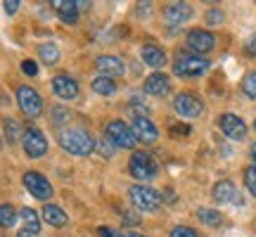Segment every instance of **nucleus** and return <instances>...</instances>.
<instances>
[{
	"label": "nucleus",
	"mask_w": 256,
	"mask_h": 237,
	"mask_svg": "<svg viewBox=\"0 0 256 237\" xmlns=\"http://www.w3.org/2000/svg\"><path fill=\"white\" fill-rule=\"evenodd\" d=\"M60 145L74 156H88L95 150V140L83 128H64L60 133Z\"/></svg>",
	"instance_id": "1"
},
{
	"label": "nucleus",
	"mask_w": 256,
	"mask_h": 237,
	"mask_svg": "<svg viewBox=\"0 0 256 237\" xmlns=\"http://www.w3.org/2000/svg\"><path fill=\"white\" fill-rule=\"evenodd\" d=\"M209 69V60H204L202 55H178V60L174 62V72L180 78H197Z\"/></svg>",
	"instance_id": "2"
},
{
	"label": "nucleus",
	"mask_w": 256,
	"mask_h": 237,
	"mask_svg": "<svg viewBox=\"0 0 256 237\" xmlns=\"http://www.w3.org/2000/svg\"><path fill=\"white\" fill-rule=\"evenodd\" d=\"M128 194H130V202L140 211H156L162 204V194L152 188H147V185H133L128 190Z\"/></svg>",
	"instance_id": "3"
},
{
	"label": "nucleus",
	"mask_w": 256,
	"mask_h": 237,
	"mask_svg": "<svg viewBox=\"0 0 256 237\" xmlns=\"http://www.w3.org/2000/svg\"><path fill=\"white\" fill-rule=\"evenodd\" d=\"M107 140L114 147H124V150H133L136 147V136H133V128H128L124 121H112L107 124Z\"/></svg>",
	"instance_id": "4"
},
{
	"label": "nucleus",
	"mask_w": 256,
	"mask_h": 237,
	"mask_svg": "<svg viewBox=\"0 0 256 237\" xmlns=\"http://www.w3.org/2000/svg\"><path fill=\"white\" fill-rule=\"evenodd\" d=\"M130 176L138 180H152L156 176V162L147 152H136L130 156Z\"/></svg>",
	"instance_id": "5"
},
{
	"label": "nucleus",
	"mask_w": 256,
	"mask_h": 237,
	"mask_svg": "<svg viewBox=\"0 0 256 237\" xmlns=\"http://www.w3.org/2000/svg\"><path fill=\"white\" fill-rule=\"evenodd\" d=\"M17 102L22 112L26 114V116L36 118L40 112H43V100H40V95H38L34 88H28V86H22L17 90Z\"/></svg>",
	"instance_id": "6"
},
{
	"label": "nucleus",
	"mask_w": 256,
	"mask_h": 237,
	"mask_svg": "<svg viewBox=\"0 0 256 237\" xmlns=\"http://www.w3.org/2000/svg\"><path fill=\"white\" fill-rule=\"evenodd\" d=\"M24 188H26L36 200H50V197H52V185L48 182L46 176L36 174V171H26V174H24Z\"/></svg>",
	"instance_id": "7"
},
{
	"label": "nucleus",
	"mask_w": 256,
	"mask_h": 237,
	"mask_svg": "<svg viewBox=\"0 0 256 237\" xmlns=\"http://www.w3.org/2000/svg\"><path fill=\"white\" fill-rule=\"evenodd\" d=\"M214 46H216V38H214V34H209V31H204V28H194V31H190L188 34V48L192 50V55H206V52H211L214 50Z\"/></svg>",
	"instance_id": "8"
},
{
	"label": "nucleus",
	"mask_w": 256,
	"mask_h": 237,
	"mask_svg": "<svg viewBox=\"0 0 256 237\" xmlns=\"http://www.w3.org/2000/svg\"><path fill=\"white\" fill-rule=\"evenodd\" d=\"M22 142H24V152L31 159H40L48 152V140L38 128H28L26 133H24V138H22Z\"/></svg>",
	"instance_id": "9"
},
{
	"label": "nucleus",
	"mask_w": 256,
	"mask_h": 237,
	"mask_svg": "<svg viewBox=\"0 0 256 237\" xmlns=\"http://www.w3.org/2000/svg\"><path fill=\"white\" fill-rule=\"evenodd\" d=\"M174 107H176V112H178V114H180L183 118L200 116L202 110H204L202 100L197 98V95H192V92H180V95H178V98L174 100Z\"/></svg>",
	"instance_id": "10"
},
{
	"label": "nucleus",
	"mask_w": 256,
	"mask_h": 237,
	"mask_svg": "<svg viewBox=\"0 0 256 237\" xmlns=\"http://www.w3.org/2000/svg\"><path fill=\"white\" fill-rule=\"evenodd\" d=\"M218 126L230 140H244V136H247V124L238 114H223L218 118Z\"/></svg>",
	"instance_id": "11"
},
{
	"label": "nucleus",
	"mask_w": 256,
	"mask_h": 237,
	"mask_svg": "<svg viewBox=\"0 0 256 237\" xmlns=\"http://www.w3.org/2000/svg\"><path fill=\"white\" fill-rule=\"evenodd\" d=\"M133 136H136V140H140V142L152 145L156 138H159V130H156V126L147 116H136L133 118Z\"/></svg>",
	"instance_id": "12"
},
{
	"label": "nucleus",
	"mask_w": 256,
	"mask_h": 237,
	"mask_svg": "<svg viewBox=\"0 0 256 237\" xmlns=\"http://www.w3.org/2000/svg\"><path fill=\"white\" fill-rule=\"evenodd\" d=\"M95 66H98V72L100 76H107V78H114V76H121L124 74V62H121V57L116 55H100L95 60Z\"/></svg>",
	"instance_id": "13"
},
{
	"label": "nucleus",
	"mask_w": 256,
	"mask_h": 237,
	"mask_svg": "<svg viewBox=\"0 0 256 237\" xmlns=\"http://www.w3.org/2000/svg\"><path fill=\"white\" fill-rule=\"evenodd\" d=\"M52 90L57 92V98H62V100H76L78 98V83L74 81L72 76H55L52 78Z\"/></svg>",
	"instance_id": "14"
},
{
	"label": "nucleus",
	"mask_w": 256,
	"mask_h": 237,
	"mask_svg": "<svg viewBox=\"0 0 256 237\" xmlns=\"http://www.w3.org/2000/svg\"><path fill=\"white\" fill-rule=\"evenodd\" d=\"M164 17L168 24H185V22L192 17V8L188 2H171V5L164 10Z\"/></svg>",
	"instance_id": "15"
},
{
	"label": "nucleus",
	"mask_w": 256,
	"mask_h": 237,
	"mask_svg": "<svg viewBox=\"0 0 256 237\" xmlns=\"http://www.w3.org/2000/svg\"><path fill=\"white\" fill-rule=\"evenodd\" d=\"M214 200L220 202V204H230V202L240 204L238 190H235V185H232L230 180H220V182L214 185Z\"/></svg>",
	"instance_id": "16"
},
{
	"label": "nucleus",
	"mask_w": 256,
	"mask_h": 237,
	"mask_svg": "<svg viewBox=\"0 0 256 237\" xmlns=\"http://www.w3.org/2000/svg\"><path fill=\"white\" fill-rule=\"evenodd\" d=\"M145 90L150 92V95L162 98V95H166V92L171 90V83H168V78H166L164 74H152V76H147Z\"/></svg>",
	"instance_id": "17"
},
{
	"label": "nucleus",
	"mask_w": 256,
	"mask_h": 237,
	"mask_svg": "<svg viewBox=\"0 0 256 237\" xmlns=\"http://www.w3.org/2000/svg\"><path fill=\"white\" fill-rule=\"evenodd\" d=\"M52 8L57 10V14L64 24H74L78 19V8L74 0H52Z\"/></svg>",
	"instance_id": "18"
},
{
	"label": "nucleus",
	"mask_w": 256,
	"mask_h": 237,
	"mask_svg": "<svg viewBox=\"0 0 256 237\" xmlns=\"http://www.w3.org/2000/svg\"><path fill=\"white\" fill-rule=\"evenodd\" d=\"M140 55H142V62L150 64V66H154V69H159V66L166 64V52L156 46H145L140 50Z\"/></svg>",
	"instance_id": "19"
},
{
	"label": "nucleus",
	"mask_w": 256,
	"mask_h": 237,
	"mask_svg": "<svg viewBox=\"0 0 256 237\" xmlns=\"http://www.w3.org/2000/svg\"><path fill=\"white\" fill-rule=\"evenodd\" d=\"M43 220H46L48 226H52V228H62V226H66V214H64L60 206H55V204H46L43 206Z\"/></svg>",
	"instance_id": "20"
},
{
	"label": "nucleus",
	"mask_w": 256,
	"mask_h": 237,
	"mask_svg": "<svg viewBox=\"0 0 256 237\" xmlns=\"http://www.w3.org/2000/svg\"><path fill=\"white\" fill-rule=\"evenodd\" d=\"M19 216H22V220H24V226H26V228L24 230H28V232H34V235H38V232H40V218H38V214L34 209H22V214H19Z\"/></svg>",
	"instance_id": "21"
},
{
	"label": "nucleus",
	"mask_w": 256,
	"mask_h": 237,
	"mask_svg": "<svg viewBox=\"0 0 256 237\" xmlns=\"http://www.w3.org/2000/svg\"><path fill=\"white\" fill-rule=\"evenodd\" d=\"M38 52H40V60L46 64H57V60H60V48L55 46V43H40V48H38Z\"/></svg>",
	"instance_id": "22"
},
{
	"label": "nucleus",
	"mask_w": 256,
	"mask_h": 237,
	"mask_svg": "<svg viewBox=\"0 0 256 237\" xmlns=\"http://www.w3.org/2000/svg\"><path fill=\"white\" fill-rule=\"evenodd\" d=\"M92 90L98 92V95H114L116 92V83L107 78V76H98L95 81H92Z\"/></svg>",
	"instance_id": "23"
},
{
	"label": "nucleus",
	"mask_w": 256,
	"mask_h": 237,
	"mask_svg": "<svg viewBox=\"0 0 256 237\" xmlns=\"http://www.w3.org/2000/svg\"><path fill=\"white\" fill-rule=\"evenodd\" d=\"M197 218L204 223V226H211V228H218L223 223V216H220L216 209H200L197 211Z\"/></svg>",
	"instance_id": "24"
},
{
	"label": "nucleus",
	"mask_w": 256,
	"mask_h": 237,
	"mask_svg": "<svg viewBox=\"0 0 256 237\" xmlns=\"http://www.w3.org/2000/svg\"><path fill=\"white\" fill-rule=\"evenodd\" d=\"M2 124H5V140H8L10 145H14L19 138H24L22 133H19V124H17V118H12V116H5L2 118Z\"/></svg>",
	"instance_id": "25"
},
{
	"label": "nucleus",
	"mask_w": 256,
	"mask_h": 237,
	"mask_svg": "<svg viewBox=\"0 0 256 237\" xmlns=\"http://www.w3.org/2000/svg\"><path fill=\"white\" fill-rule=\"evenodd\" d=\"M17 223V211L10 204H0V228H12Z\"/></svg>",
	"instance_id": "26"
},
{
	"label": "nucleus",
	"mask_w": 256,
	"mask_h": 237,
	"mask_svg": "<svg viewBox=\"0 0 256 237\" xmlns=\"http://www.w3.org/2000/svg\"><path fill=\"white\" fill-rule=\"evenodd\" d=\"M242 90L247 98H256V72H249L242 81Z\"/></svg>",
	"instance_id": "27"
},
{
	"label": "nucleus",
	"mask_w": 256,
	"mask_h": 237,
	"mask_svg": "<svg viewBox=\"0 0 256 237\" xmlns=\"http://www.w3.org/2000/svg\"><path fill=\"white\" fill-rule=\"evenodd\" d=\"M244 185H247V190L256 197V166L244 168Z\"/></svg>",
	"instance_id": "28"
},
{
	"label": "nucleus",
	"mask_w": 256,
	"mask_h": 237,
	"mask_svg": "<svg viewBox=\"0 0 256 237\" xmlns=\"http://www.w3.org/2000/svg\"><path fill=\"white\" fill-rule=\"evenodd\" d=\"M171 237H197V232L192 228H188V226H176L171 230Z\"/></svg>",
	"instance_id": "29"
},
{
	"label": "nucleus",
	"mask_w": 256,
	"mask_h": 237,
	"mask_svg": "<svg viewBox=\"0 0 256 237\" xmlns=\"http://www.w3.org/2000/svg\"><path fill=\"white\" fill-rule=\"evenodd\" d=\"M98 150H100V154L104 156V159H112V154H114V145H112L110 140L104 138V140H100V145H98Z\"/></svg>",
	"instance_id": "30"
},
{
	"label": "nucleus",
	"mask_w": 256,
	"mask_h": 237,
	"mask_svg": "<svg viewBox=\"0 0 256 237\" xmlns=\"http://www.w3.org/2000/svg\"><path fill=\"white\" fill-rule=\"evenodd\" d=\"M206 24H211V26L223 24V12H218V10H211V12H206Z\"/></svg>",
	"instance_id": "31"
},
{
	"label": "nucleus",
	"mask_w": 256,
	"mask_h": 237,
	"mask_svg": "<svg viewBox=\"0 0 256 237\" xmlns=\"http://www.w3.org/2000/svg\"><path fill=\"white\" fill-rule=\"evenodd\" d=\"M22 72L26 74V76H36V74H38V64L31 62V60H24V62H22Z\"/></svg>",
	"instance_id": "32"
},
{
	"label": "nucleus",
	"mask_w": 256,
	"mask_h": 237,
	"mask_svg": "<svg viewBox=\"0 0 256 237\" xmlns=\"http://www.w3.org/2000/svg\"><path fill=\"white\" fill-rule=\"evenodd\" d=\"M66 116H69V114H66V110H60V107H57V110H52V124H64V121H66Z\"/></svg>",
	"instance_id": "33"
},
{
	"label": "nucleus",
	"mask_w": 256,
	"mask_h": 237,
	"mask_svg": "<svg viewBox=\"0 0 256 237\" xmlns=\"http://www.w3.org/2000/svg\"><path fill=\"white\" fill-rule=\"evenodd\" d=\"M2 5H5V12H8V14H14V12L19 10V5H22V2H19V0H5Z\"/></svg>",
	"instance_id": "34"
},
{
	"label": "nucleus",
	"mask_w": 256,
	"mask_h": 237,
	"mask_svg": "<svg viewBox=\"0 0 256 237\" xmlns=\"http://www.w3.org/2000/svg\"><path fill=\"white\" fill-rule=\"evenodd\" d=\"M247 55H252V57H256V34L252 38L247 40Z\"/></svg>",
	"instance_id": "35"
},
{
	"label": "nucleus",
	"mask_w": 256,
	"mask_h": 237,
	"mask_svg": "<svg viewBox=\"0 0 256 237\" xmlns=\"http://www.w3.org/2000/svg\"><path fill=\"white\" fill-rule=\"evenodd\" d=\"M171 133H174V136H188V133H190V126H171Z\"/></svg>",
	"instance_id": "36"
},
{
	"label": "nucleus",
	"mask_w": 256,
	"mask_h": 237,
	"mask_svg": "<svg viewBox=\"0 0 256 237\" xmlns=\"http://www.w3.org/2000/svg\"><path fill=\"white\" fill-rule=\"evenodd\" d=\"M76 8H78V10H88V8H90V2H86V0H78V2H76Z\"/></svg>",
	"instance_id": "37"
},
{
	"label": "nucleus",
	"mask_w": 256,
	"mask_h": 237,
	"mask_svg": "<svg viewBox=\"0 0 256 237\" xmlns=\"http://www.w3.org/2000/svg\"><path fill=\"white\" fill-rule=\"evenodd\" d=\"M100 235H102V237H114V230H107V228H100Z\"/></svg>",
	"instance_id": "38"
},
{
	"label": "nucleus",
	"mask_w": 256,
	"mask_h": 237,
	"mask_svg": "<svg viewBox=\"0 0 256 237\" xmlns=\"http://www.w3.org/2000/svg\"><path fill=\"white\" fill-rule=\"evenodd\" d=\"M249 156H252V162H254V166H256V142L252 145V150H249Z\"/></svg>",
	"instance_id": "39"
},
{
	"label": "nucleus",
	"mask_w": 256,
	"mask_h": 237,
	"mask_svg": "<svg viewBox=\"0 0 256 237\" xmlns=\"http://www.w3.org/2000/svg\"><path fill=\"white\" fill-rule=\"evenodd\" d=\"M17 237H38V235H34V232H28V230H22V232H17Z\"/></svg>",
	"instance_id": "40"
},
{
	"label": "nucleus",
	"mask_w": 256,
	"mask_h": 237,
	"mask_svg": "<svg viewBox=\"0 0 256 237\" xmlns=\"http://www.w3.org/2000/svg\"><path fill=\"white\" fill-rule=\"evenodd\" d=\"M114 237H142V235H138V232H124V235H114Z\"/></svg>",
	"instance_id": "41"
},
{
	"label": "nucleus",
	"mask_w": 256,
	"mask_h": 237,
	"mask_svg": "<svg viewBox=\"0 0 256 237\" xmlns=\"http://www.w3.org/2000/svg\"><path fill=\"white\" fill-rule=\"evenodd\" d=\"M254 128H256V121H254Z\"/></svg>",
	"instance_id": "42"
}]
</instances>
